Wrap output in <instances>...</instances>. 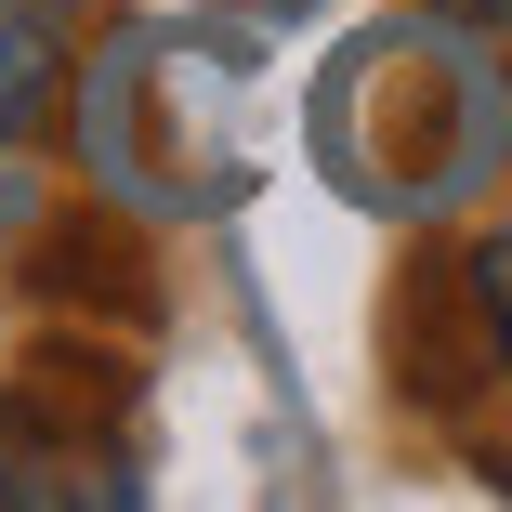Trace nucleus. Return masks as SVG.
<instances>
[{"label": "nucleus", "instance_id": "nucleus-1", "mask_svg": "<svg viewBox=\"0 0 512 512\" xmlns=\"http://www.w3.org/2000/svg\"><path fill=\"white\" fill-rule=\"evenodd\" d=\"M316 145H329V171L355 197H381V211H447V197H473L512 158V66L460 14L368 27L329 66V92H316Z\"/></svg>", "mask_w": 512, "mask_h": 512}]
</instances>
